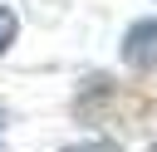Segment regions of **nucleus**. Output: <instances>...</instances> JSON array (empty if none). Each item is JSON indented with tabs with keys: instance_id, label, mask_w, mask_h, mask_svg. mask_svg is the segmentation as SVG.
I'll return each mask as SVG.
<instances>
[{
	"instance_id": "f257e3e1",
	"label": "nucleus",
	"mask_w": 157,
	"mask_h": 152,
	"mask_svg": "<svg viewBox=\"0 0 157 152\" xmlns=\"http://www.w3.org/2000/svg\"><path fill=\"white\" fill-rule=\"evenodd\" d=\"M123 59L132 69H152L157 64V15L152 20H137L128 34H123Z\"/></svg>"
},
{
	"instance_id": "f03ea898",
	"label": "nucleus",
	"mask_w": 157,
	"mask_h": 152,
	"mask_svg": "<svg viewBox=\"0 0 157 152\" xmlns=\"http://www.w3.org/2000/svg\"><path fill=\"white\" fill-rule=\"evenodd\" d=\"M15 34H20V15H15L10 5H0V54L15 44Z\"/></svg>"
},
{
	"instance_id": "7ed1b4c3",
	"label": "nucleus",
	"mask_w": 157,
	"mask_h": 152,
	"mask_svg": "<svg viewBox=\"0 0 157 152\" xmlns=\"http://www.w3.org/2000/svg\"><path fill=\"white\" fill-rule=\"evenodd\" d=\"M64 152H118L113 142H74V147H64Z\"/></svg>"
},
{
	"instance_id": "20e7f679",
	"label": "nucleus",
	"mask_w": 157,
	"mask_h": 152,
	"mask_svg": "<svg viewBox=\"0 0 157 152\" xmlns=\"http://www.w3.org/2000/svg\"><path fill=\"white\" fill-rule=\"evenodd\" d=\"M5 123H10V118H5V108H0V132H5Z\"/></svg>"
},
{
	"instance_id": "39448f33",
	"label": "nucleus",
	"mask_w": 157,
	"mask_h": 152,
	"mask_svg": "<svg viewBox=\"0 0 157 152\" xmlns=\"http://www.w3.org/2000/svg\"><path fill=\"white\" fill-rule=\"evenodd\" d=\"M0 152H5V147H0Z\"/></svg>"
},
{
	"instance_id": "423d86ee",
	"label": "nucleus",
	"mask_w": 157,
	"mask_h": 152,
	"mask_svg": "<svg viewBox=\"0 0 157 152\" xmlns=\"http://www.w3.org/2000/svg\"><path fill=\"white\" fill-rule=\"evenodd\" d=\"M152 152H157V147H152Z\"/></svg>"
}]
</instances>
